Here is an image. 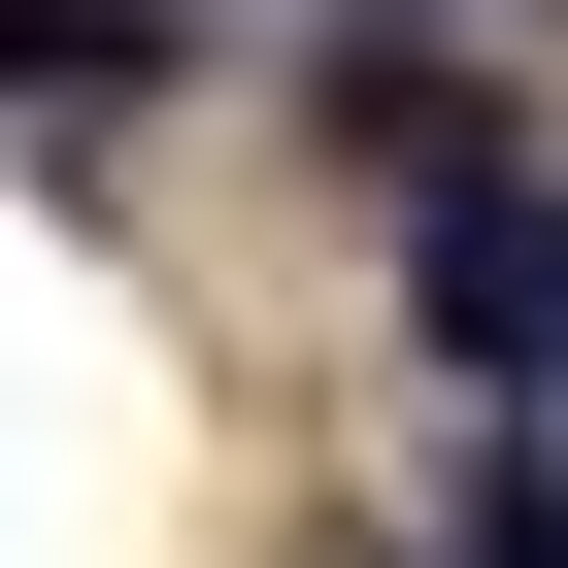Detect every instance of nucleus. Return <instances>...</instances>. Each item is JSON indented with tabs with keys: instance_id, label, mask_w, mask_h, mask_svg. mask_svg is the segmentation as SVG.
Returning a JSON list of instances; mask_svg holds the SVG:
<instances>
[{
	"instance_id": "nucleus-1",
	"label": "nucleus",
	"mask_w": 568,
	"mask_h": 568,
	"mask_svg": "<svg viewBox=\"0 0 568 568\" xmlns=\"http://www.w3.org/2000/svg\"><path fill=\"white\" fill-rule=\"evenodd\" d=\"M34 68H68V101H101V68H168V0H0V101H34Z\"/></svg>"
}]
</instances>
